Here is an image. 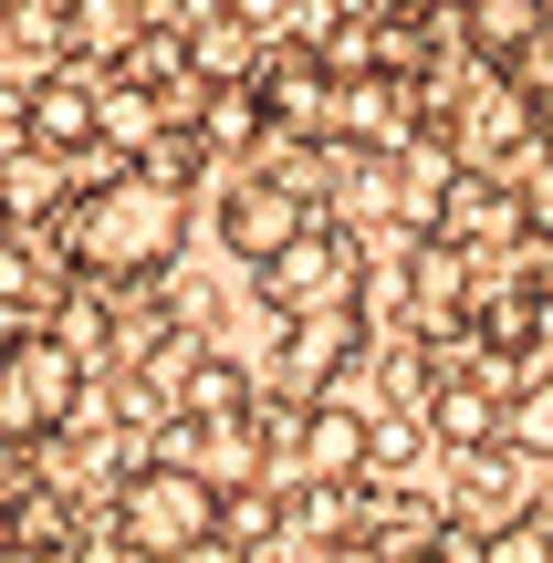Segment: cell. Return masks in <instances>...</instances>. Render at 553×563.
Listing matches in <instances>:
<instances>
[{
  "mask_svg": "<svg viewBox=\"0 0 553 563\" xmlns=\"http://www.w3.org/2000/svg\"><path fill=\"white\" fill-rule=\"evenodd\" d=\"M439 439H450V449H491V439H501V397H491L480 376L439 386Z\"/></svg>",
  "mask_w": 553,
  "mask_h": 563,
  "instance_id": "8fae6325",
  "label": "cell"
},
{
  "mask_svg": "<svg viewBox=\"0 0 553 563\" xmlns=\"http://www.w3.org/2000/svg\"><path fill=\"white\" fill-rule=\"evenodd\" d=\"M178 241H188V199H178L167 167H115V178H95L74 209H63V251H74V272H95V282L167 272Z\"/></svg>",
  "mask_w": 553,
  "mask_h": 563,
  "instance_id": "6da1fadb",
  "label": "cell"
},
{
  "mask_svg": "<svg viewBox=\"0 0 553 563\" xmlns=\"http://www.w3.org/2000/svg\"><path fill=\"white\" fill-rule=\"evenodd\" d=\"M230 251H251V262H272V251H292V241H303V199H292V178H251L241 188V199H230Z\"/></svg>",
  "mask_w": 553,
  "mask_h": 563,
  "instance_id": "8992f818",
  "label": "cell"
},
{
  "mask_svg": "<svg viewBox=\"0 0 553 563\" xmlns=\"http://www.w3.org/2000/svg\"><path fill=\"white\" fill-rule=\"evenodd\" d=\"M63 32H74L84 53H125V42H136V0H74Z\"/></svg>",
  "mask_w": 553,
  "mask_h": 563,
  "instance_id": "9a60e30c",
  "label": "cell"
},
{
  "mask_svg": "<svg viewBox=\"0 0 553 563\" xmlns=\"http://www.w3.org/2000/svg\"><path fill=\"white\" fill-rule=\"evenodd\" d=\"M95 125L104 136H146V95H95Z\"/></svg>",
  "mask_w": 553,
  "mask_h": 563,
  "instance_id": "ffe728a7",
  "label": "cell"
},
{
  "mask_svg": "<svg viewBox=\"0 0 553 563\" xmlns=\"http://www.w3.org/2000/svg\"><path fill=\"white\" fill-rule=\"evenodd\" d=\"M355 355V313H292V344H283V386L324 397V376Z\"/></svg>",
  "mask_w": 553,
  "mask_h": 563,
  "instance_id": "9c48e42d",
  "label": "cell"
},
{
  "mask_svg": "<svg viewBox=\"0 0 553 563\" xmlns=\"http://www.w3.org/2000/svg\"><path fill=\"white\" fill-rule=\"evenodd\" d=\"M512 84H522V95H533V115L553 125V21H543V42H533V53L512 63Z\"/></svg>",
  "mask_w": 553,
  "mask_h": 563,
  "instance_id": "d6986e66",
  "label": "cell"
},
{
  "mask_svg": "<svg viewBox=\"0 0 553 563\" xmlns=\"http://www.w3.org/2000/svg\"><path fill=\"white\" fill-rule=\"evenodd\" d=\"M450 241H501V230H512V199H501L491 178H460V199H450Z\"/></svg>",
  "mask_w": 553,
  "mask_h": 563,
  "instance_id": "5bb4252c",
  "label": "cell"
},
{
  "mask_svg": "<svg viewBox=\"0 0 553 563\" xmlns=\"http://www.w3.org/2000/svg\"><path fill=\"white\" fill-rule=\"evenodd\" d=\"M324 63L313 53H292V63H262V115L272 125H334V95H324Z\"/></svg>",
  "mask_w": 553,
  "mask_h": 563,
  "instance_id": "30bf717a",
  "label": "cell"
},
{
  "mask_svg": "<svg viewBox=\"0 0 553 563\" xmlns=\"http://www.w3.org/2000/svg\"><path fill=\"white\" fill-rule=\"evenodd\" d=\"M480 563H553V511H512V522L480 543Z\"/></svg>",
  "mask_w": 553,
  "mask_h": 563,
  "instance_id": "e0dca14e",
  "label": "cell"
},
{
  "mask_svg": "<svg viewBox=\"0 0 553 563\" xmlns=\"http://www.w3.org/2000/svg\"><path fill=\"white\" fill-rule=\"evenodd\" d=\"M543 21H553V0H460V42H471L491 74H512V63L533 53Z\"/></svg>",
  "mask_w": 553,
  "mask_h": 563,
  "instance_id": "52a82bcc",
  "label": "cell"
},
{
  "mask_svg": "<svg viewBox=\"0 0 553 563\" xmlns=\"http://www.w3.org/2000/svg\"><path fill=\"white\" fill-rule=\"evenodd\" d=\"M84 407V355L63 334H0V449H32L74 428Z\"/></svg>",
  "mask_w": 553,
  "mask_h": 563,
  "instance_id": "3957f363",
  "label": "cell"
},
{
  "mask_svg": "<svg viewBox=\"0 0 553 563\" xmlns=\"http://www.w3.org/2000/svg\"><path fill=\"white\" fill-rule=\"evenodd\" d=\"M366 449H376V428L355 418V407L303 397V418H292V470H303V481H355V470H366Z\"/></svg>",
  "mask_w": 553,
  "mask_h": 563,
  "instance_id": "5b68a950",
  "label": "cell"
},
{
  "mask_svg": "<svg viewBox=\"0 0 553 563\" xmlns=\"http://www.w3.org/2000/svg\"><path fill=\"white\" fill-rule=\"evenodd\" d=\"M0 563H63V543H53V532H11V543H0Z\"/></svg>",
  "mask_w": 553,
  "mask_h": 563,
  "instance_id": "44dd1931",
  "label": "cell"
},
{
  "mask_svg": "<svg viewBox=\"0 0 553 563\" xmlns=\"http://www.w3.org/2000/svg\"><path fill=\"white\" fill-rule=\"evenodd\" d=\"M272 302H283V313H345L355 302V251L334 241V230H303V241L292 251H272Z\"/></svg>",
  "mask_w": 553,
  "mask_h": 563,
  "instance_id": "277c9868",
  "label": "cell"
},
{
  "mask_svg": "<svg viewBox=\"0 0 553 563\" xmlns=\"http://www.w3.org/2000/svg\"><path fill=\"white\" fill-rule=\"evenodd\" d=\"M188 418H251V376L230 355H209L199 376H188Z\"/></svg>",
  "mask_w": 553,
  "mask_h": 563,
  "instance_id": "2e32d148",
  "label": "cell"
},
{
  "mask_svg": "<svg viewBox=\"0 0 553 563\" xmlns=\"http://www.w3.org/2000/svg\"><path fill=\"white\" fill-rule=\"evenodd\" d=\"M42 199H53V157H11L0 167V209H11V220H32Z\"/></svg>",
  "mask_w": 553,
  "mask_h": 563,
  "instance_id": "ac0fdd59",
  "label": "cell"
},
{
  "mask_svg": "<svg viewBox=\"0 0 553 563\" xmlns=\"http://www.w3.org/2000/svg\"><path fill=\"white\" fill-rule=\"evenodd\" d=\"M501 449H512V460H553V376H533L501 407Z\"/></svg>",
  "mask_w": 553,
  "mask_h": 563,
  "instance_id": "4fadbf2b",
  "label": "cell"
},
{
  "mask_svg": "<svg viewBox=\"0 0 553 563\" xmlns=\"http://www.w3.org/2000/svg\"><path fill=\"white\" fill-rule=\"evenodd\" d=\"M32 136H42V146H84V136H95V95L53 74V84L32 95Z\"/></svg>",
  "mask_w": 553,
  "mask_h": 563,
  "instance_id": "7c38bea8",
  "label": "cell"
},
{
  "mask_svg": "<svg viewBox=\"0 0 553 563\" xmlns=\"http://www.w3.org/2000/svg\"><path fill=\"white\" fill-rule=\"evenodd\" d=\"M115 543L136 563H188L220 543V490L199 481L188 460H146L115 481Z\"/></svg>",
  "mask_w": 553,
  "mask_h": 563,
  "instance_id": "7a4b0ae2",
  "label": "cell"
},
{
  "mask_svg": "<svg viewBox=\"0 0 553 563\" xmlns=\"http://www.w3.org/2000/svg\"><path fill=\"white\" fill-rule=\"evenodd\" d=\"M188 470H199L209 490H262V428L251 418H188Z\"/></svg>",
  "mask_w": 553,
  "mask_h": 563,
  "instance_id": "ba28073f",
  "label": "cell"
}]
</instances>
